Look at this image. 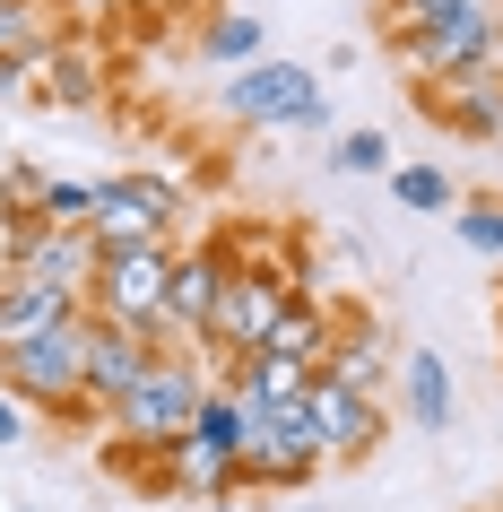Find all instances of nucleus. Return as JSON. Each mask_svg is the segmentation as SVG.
<instances>
[{
  "instance_id": "nucleus-1",
  "label": "nucleus",
  "mask_w": 503,
  "mask_h": 512,
  "mask_svg": "<svg viewBox=\"0 0 503 512\" xmlns=\"http://www.w3.org/2000/svg\"><path fill=\"white\" fill-rule=\"evenodd\" d=\"M87 330H96V313H70V322H53L44 339H27V348H0V391L18 408H53V417H96L87 408Z\"/></svg>"
},
{
  "instance_id": "nucleus-2",
  "label": "nucleus",
  "mask_w": 503,
  "mask_h": 512,
  "mask_svg": "<svg viewBox=\"0 0 503 512\" xmlns=\"http://www.w3.org/2000/svg\"><path fill=\"white\" fill-rule=\"evenodd\" d=\"M200 391H209V374H200V356L191 348H165L157 365H148V382H139L131 400H113L105 426L122 434V452H165V443H183L191 434V408H200Z\"/></svg>"
},
{
  "instance_id": "nucleus-3",
  "label": "nucleus",
  "mask_w": 503,
  "mask_h": 512,
  "mask_svg": "<svg viewBox=\"0 0 503 512\" xmlns=\"http://www.w3.org/2000/svg\"><path fill=\"white\" fill-rule=\"evenodd\" d=\"M217 105L252 122V131H321L330 105H321V79L304 61H243L235 79L217 87Z\"/></svg>"
},
{
  "instance_id": "nucleus-4",
  "label": "nucleus",
  "mask_w": 503,
  "mask_h": 512,
  "mask_svg": "<svg viewBox=\"0 0 503 512\" xmlns=\"http://www.w3.org/2000/svg\"><path fill=\"white\" fill-rule=\"evenodd\" d=\"M165 278H174V243H139V252H96L87 278V313L113 330H148L165 322Z\"/></svg>"
},
{
  "instance_id": "nucleus-5",
  "label": "nucleus",
  "mask_w": 503,
  "mask_h": 512,
  "mask_svg": "<svg viewBox=\"0 0 503 512\" xmlns=\"http://www.w3.org/2000/svg\"><path fill=\"white\" fill-rule=\"evenodd\" d=\"M174 226H183V183H165V174H113L96 191L87 243L96 252H139V243H174Z\"/></svg>"
},
{
  "instance_id": "nucleus-6",
  "label": "nucleus",
  "mask_w": 503,
  "mask_h": 512,
  "mask_svg": "<svg viewBox=\"0 0 503 512\" xmlns=\"http://www.w3.org/2000/svg\"><path fill=\"white\" fill-rule=\"evenodd\" d=\"M226 287H235V243H191V252L174 243V278H165L157 348H191V356H200V339H209Z\"/></svg>"
},
{
  "instance_id": "nucleus-7",
  "label": "nucleus",
  "mask_w": 503,
  "mask_h": 512,
  "mask_svg": "<svg viewBox=\"0 0 503 512\" xmlns=\"http://www.w3.org/2000/svg\"><path fill=\"white\" fill-rule=\"evenodd\" d=\"M295 417H304V434H313L321 469H347V460H365L382 434H391V408L365 400V391H339V382H304V400H295Z\"/></svg>"
},
{
  "instance_id": "nucleus-8",
  "label": "nucleus",
  "mask_w": 503,
  "mask_h": 512,
  "mask_svg": "<svg viewBox=\"0 0 503 512\" xmlns=\"http://www.w3.org/2000/svg\"><path fill=\"white\" fill-rule=\"evenodd\" d=\"M243 426H252V443L235 460V486H313L321 478V452L295 408H243Z\"/></svg>"
},
{
  "instance_id": "nucleus-9",
  "label": "nucleus",
  "mask_w": 503,
  "mask_h": 512,
  "mask_svg": "<svg viewBox=\"0 0 503 512\" xmlns=\"http://www.w3.org/2000/svg\"><path fill=\"white\" fill-rule=\"evenodd\" d=\"M486 61H503V9H486V0H477L469 18H451L443 35H408V44H399V70H408V87H425V79H460V70H486Z\"/></svg>"
},
{
  "instance_id": "nucleus-10",
  "label": "nucleus",
  "mask_w": 503,
  "mask_h": 512,
  "mask_svg": "<svg viewBox=\"0 0 503 512\" xmlns=\"http://www.w3.org/2000/svg\"><path fill=\"white\" fill-rule=\"evenodd\" d=\"M0 270L44 278V287H61V296H79V304H87L96 243H87V235H61V226H0Z\"/></svg>"
},
{
  "instance_id": "nucleus-11",
  "label": "nucleus",
  "mask_w": 503,
  "mask_h": 512,
  "mask_svg": "<svg viewBox=\"0 0 503 512\" xmlns=\"http://www.w3.org/2000/svg\"><path fill=\"white\" fill-rule=\"evenodd\" d=\"M417 113H425V122H443L451 139H503V61L460 70V79H425L417 87Z\"/></svg>"
},
{
  "instance_id": "nucleus-12",
  "label": "nucleus",
  "mask_w": 503,
  "mask_h": 512,
  "mask_svg": "<svg viewBox=\"0 0 503 512\" xmlns=\"http://www.w3.org/2000/svg\"><path fill=\"white\" fill-rule=\"evenodd\" d=\"M157 339L148 330H113V322H96L87 330V408L96 417H113V400H131L139 382H148V365H157Z\"/></svg>"
},
{
  "instance_id": "nucleus-13",
  "label": "nucleus",
  "mask_w": 503,
  "mask_h": 512,
  "mask_svg": "<svg viewBox=\"0 0 503 512\" xmlns=\"http://www.w3.org/2000/svg\"><path fill=\"white\" fill-rule=\"evenodd\" d=\"M382 374H391V339H382V322H373V313H347V322L330 330L321 382H339V391H365V400H382Z\"/></svg>"
},
{
  "instance_id": "nucleus-14",
  "label": "nucleus",
  "mask_w": 503,
  "mask_h": 512,
  "mask_svg": "<svg viewBox=\"0 0 503 512\" xmlns=\"http://www.w3.org/2000/svg\"><path fill=\"white\" fill-rule=\"evenodd\" d=\"M70 313H79V296H61V287H44V278L0 270V348H27V339H44V330L70 322Z\"/></svg>"
},
{
  "instance_id": "nucleus-15",
  "label": "nucleus",
  "mask_w": 503,
  "mask_h": 512,
  "mask_svg": "<svg viewBox=\"0 0 503 512\" xmlns=\"http://www.w3.org/2000/svg\"><path fill=\"white\" fill-rule=\"evenodd\" d=\"M330 330H339V313L321 296H295L278 322H269V339L252 356H287V365H304V374H321V356H330Z\"/></svg>"
},
{
  "instance_id": "nucleus-16",
  "label": "nucleus",
  "mask_w": 503,
  "mask_h": 512,
  "mask_svg": "<svg viewBox=\"0 0 503 512\" xmlns=\"http://www.w3.org/2000/svg\"><path fill=\"white\" fill-rule=\"evenodd\" d=\"M35 96L61 113H87L96 96H105V61L87 53V44H53V53L35 61Z\"/></svg>"
},
{
  "instance_id": "nucleus-17",
  "label": "nucleus",
  "mask_w": 503,
  "mask_h": 512,
  "mask_svg": "<svg viewBox=\"0 0 503 512\" xmlns=\"http://www.w3.org/2000/svg\"><path fill=\"white\" fill-rule=\"evenodd\" d=\"M399 408H408V426H417V434H443L451 426V365L434 348L399 356Z\"/></svg>"
},
{
  "instance_id": "nucleus-18",
  "label": "nucleus",
  "mask_w": 503,
  "mask_h": 512,
  "mask_svg": "<svg viewBox=\"0 0 503 512\" xmlns=\"http://www.w3.org/2000/svg\"><path fill=\"white\" fill-rule=\"evenodd\" d=\"M304 365H287V356H235V365H226V391H235L243 408H295L304 400Z\"/></svg>"
},
{
  "instance_id": "nucleus-19",
  "label": "nucleus",
  "mask_w": 503,
  "mask_h": 512,
  "mask_svg": "<svg viewBox=\"0 0 503 512\" xmlns=\"http://www.w3.org/2000/svg\"><path fill=\"white\" fill-rule=\"evenodd\" d=\"M183 443H200L209 460H243L252 426H243V400L226 391V382H209V391H200V408H191V434H183Z\"/></svg>"
},
{
  "instance_id": "nucleus-20",
  "label": "nucleus",
  "mask_w": 503,
  "mask_h": 512,
  "mask_svg": "<svg viewBox=\"0 0 503 512\" xmlns=\"http://www.w3.org/2000/svg\"><path fill=\"white\" fill-rule=\"evenodd\" d=\"M61 35H53V9H44V0H0V61H44L53 53Z\"/></svg>"
},
{
  "instance_id": "nucleus-21",
  "label": "nucleus",
  "mask_w": 503,
  "mask_h": 512,
  "mask_svg": "<svg viewBox=\"0 0 503 512\" xmlns=\"http://www.w3.org/2000/svg\"><path fill=\"white\" fill-rule=\"evenodd\" d=\"M200 61H261V18L252 9H209L200 18Z\"/></svg>"
},
{
  "instance_id": "nucleus-22",
  "label": "nucleus",
  "mask_w": 503,
  "mask_h": 512,
  "mask_svg": "<svg viewBox=\"0 0 503 512\" xmlns=\"http://www.w3.org/2000/svg\"><path fill=\"white\" fill-rule=\"evenodd\" d=\"M44 200H53V174H44L35 157L0 165V217H9V226H44Z\"/></svg>"
},
{
  "instance_id": "nucleus-23",
  "label": "nucleus",
  "mask_w": 503,
  "mask_h": 512,
  "mask_svg": "<svg viewBox=\"0 0 503 512\" xmlns=\"http://www.w3.org/2000/svg\"><path fill=\"white\" fill-rule=\"evenodd\" d=\"M477 0H382V35L408 44V35H443L451 18H469Z\"/></svg>"
},
{
  "instance_id": "nucleus-24",
  "label": "nucleus",
  "mask_w": 503,
  "mask_h": 512,
  "mask_svg": "<svg viewBox=\"0 0 503 512\" xmlns=\"http://www.w3.org/2000/svg\"><path fill=\"white\" fill-rule=\"evenodd\" d=\"M460 243H469V252H486V261H503V191L460 200Z\"/></svg>"
},
{
  "instance_id": "nucleus-25",
  "label": "nucleus",
  "mask_w": 503,
  "mask_h": 512,
  "mask_svg": "<svg viewBox=\"0 0 503 512\" xmlns=\"http://www.w3.org/2000/svg\"><path fill=\"white\" fill-rule=\"evenodd\" d=\"M391 191H399V209H451L443 165H391Z\"/></svg>"
},
{
  "instance_id": "nucleus-26",
  "label": "nucleus",
  "mask_w": 503,
  "mask_h": 512,
  "mask_svg": "<svg viewBox=\"0 0 503 512\" xmlns=\"http://www.w3.org/2000/svg\"><path fill=\"white\" fill-rule=\"evenodd\" d=\"M96 191H105V183H61V174H53L44 226H61V235H87V217H96Z\"/></svg>"
},
{
  "instance_id": "nucleus-27",
  "label": "nucleus",
  "mask_w": 503,
  "mask_h": 512,
  "mask_svg": "<svg viewBox=\"0 0 503 512\" xmlns=\"http://www.w3.org/2000/svg\"><path fill=\"white\" fill-rule=\"evenodd\" d=\"M330 165H339V174H391V139L382 131H347L339 148H330Z\"/></svg>"
},
{
  "instance_id": "nucleus-28",
  "label": "nucleus",
  "mask_w": 503,
  "mask_h": 512,
  "mask_svg": "<svg viewBox=\"0 0 503 512\" xmlns=\"http://www.w3.org/2000/svg\"><path fill=\"white\" fill-rule=\"evenodd\" d=\"M9 443H27V408L0 391V452H9Z\"/></svg>"
},
{
  "instance_id": "nucleus-29",
  "label": "nucleus",
  "mask_w": 503,
  "mask_h": 512,
  "mask_svg": "<svg viewBox=\"0 0 503 512\" xmlns=\"http://www.w3.org/2000/svg\"><path fill=\"white\" fill-rule=\"evenodd\" d=\"M27 79H35L27 61H0V96H18V87H27Z\"/></svg>"
},
{
  "instance_id": "nucleus-30",
  "label": "nucleus",
  "mask_w": 503,
  "mask_h": 512,
  "mask_svg": "<svg viewBox=\"0 0 503 512\" xmlns=\"http://www.w3.org/2000/svg\"><path fill=\"white\" fill-rule=\"evenodd\" d=\"M209 512H243V504H209Z\"/></svg>"
}]
</instances>
